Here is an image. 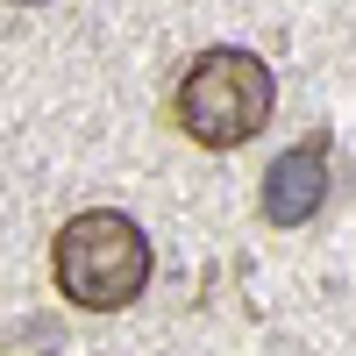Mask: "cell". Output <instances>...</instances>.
Listing matches in <instances>:
<instances>
[{
	"label": "cell",
	"instance_id": "1",
	"mask_svg": "<svg viewBox=\"0 0 356 356\" xmlns=\"http://www.w3.org/2000/svg\"><path fill=\"white\" fill-rule=\"evenodd\" d=\"M50 278H57V292L72 307L114 314V307L143 300V285H150V235L129 214H114V207H86V214H72L57 228Z\"/></svg>",
	"mask_w": 356,
	"mask_h": 356
},
{
	"label": "cell",
	"instance_id": "2",
	"mask_svg": "<svg viewBox=\"0 0 356 356\" xmlns=\"http://www.w3.org/2000/svg\"><path fill=\"white\" fill-rule=\"evenodd\" d=\"M271 100H278V79L257 50H200L186 79L171 93V114L200 150H243V143L271 122Z\"/></svg>",
	"mask_w": 356,
	"mask_h": 356
},
{
	"label": "cell",
	"instance_id": "3",
	"mask_svg": "<svg viewBox=\"0 0 356 356\" xmlns=\"http://www.w3.org/2000/svg\"><path fill=\"white\" fill-rule=\"evenodd\" d=\"M328 136H307L300 150H285L264 171V221L271 228H307L321 207H328Z\"/></svg>",
	"mask_w": 356,
	"mask_h": 356
},
{
	"label": "cell",
	"instance_id": "4",
	"mask_svg": "<svg viewBox=\"0 0 356 356\" xmlns=\"http://www.w3.org/2000/svg\"><path fill=\"white\" fill-rule=\"evenodd\" d=\"M8 8H43V0H8Z\"/></svg>",
	"mask_w": 356,
	"mask_h": 356
}]
</instances>
